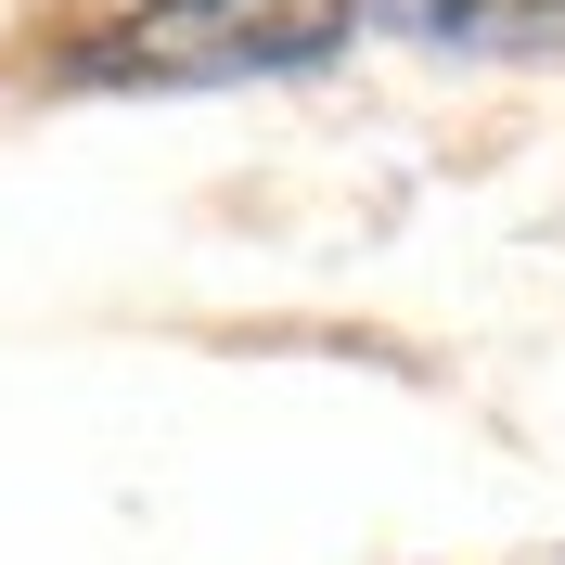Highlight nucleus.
<instances>
[{"instance_id":"obj_1","label":"nucleus","mask_w":565,"mask_h":565,"mask_svg":"<svg viewBox=\"0 0 565 565\" xmlns=\"http://www.w3.org/2000/svg\"><path fill=\"white\" fill-rule=\"evenodd\" d=\"M360 26V0H141L116 26H90L65 52V77L90 90H206V77H282L321 65Z\"/></svg>"},{"instance_id":"obj_2","label":"nucleus","mask_w":565,"mask_h":565,"mask_svg":"<svg viewBox=\"0 0 565 565\" xmlns=\"http://www.w3.org/2000/svg\"><path fill=\"white\" fill-rule=\"evenodd\" d=\"M398 13H412L424 39H462V52H476V39H489V52H553L565 39V0H398Z\"/></svg>"}]
</instances>
